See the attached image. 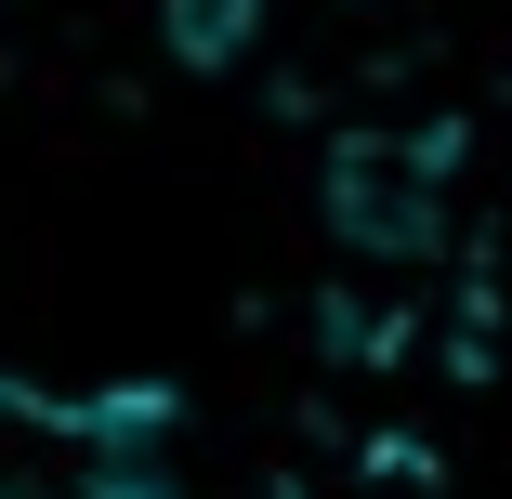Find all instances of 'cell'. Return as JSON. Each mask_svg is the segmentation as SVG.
Returning a JSON list of instances; mask_svg holds the SVG:
<instances>
[{"instance_id":"3957f363","label":"cell","mask_w":512,"mask_h":499,"mask_svg":"<svg viewBox=\"0 0 512 499\" xmlns=\"http://www.w3.org/2000/svg\"><path fill=\"white\" fill-rule=\"evenodd\" d=\"M184 499H302V473H276V460H237L224 486H197V473H184Z\"/></svg>"},{"instance_id":"6da1fadb","label":"cell","mask_w":512,"mask_h":499,"mask_svg":"<svg viewBox=\"0 0 512 499\" xmlns=\"http://www.w3.org/2000/svg\"><path fill=\"white\" fill-rule=\"evenodd\" d=\"M447 184H460L447 132H342L329 145V224L368 263H434L447 250Z\"/></svg>"},{"instance_id":"7a4b0ae2","label":"cell","mask_w":512,"mask_h":499,"mask_svg":"<svg viewBox=\"0 0 512 499\" xmlns=\"http://www.w3.org/2000/svg\"><path fill=\"white\" fill-rule=\"evenodd\" d=\"M158 27H171L184 66H237L263 40V0H158Z\"/></svg>"}]
</instances>
